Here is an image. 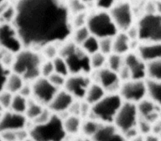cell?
Returning a JSON list of instances; mask_svg holds the SVG:
<instances>
[{"label": "cell", "mask_w": 161, "mask_h": 141, "mask_svg": "<svg viewBox=\"0 0 161 141\" xmlns=\"http://www.w3.org/2000/svg\"><path fill=\"white\" fill-rule=\"evenodd\" d=\"M91 139L92 141H128L113 124H102Z\"/></svg>", "instance_id": "obj_19"}, {"label": "cell", "mask_w": 161, "mask_h": 141, "mask_svg": "<svg viewBox=\"0 0 161 141\" xmlns=\"http://www.w3.org/2000/svg\"><path fill=\"white\" fill-rule=\"evenodd\" d=\"M128 1H144L147 0H128Z\"/></svg>", "instance_id": "obj_54"}, {"label": "cell", "mask_w": 161, "mask_h": 141, "mask_svg": "<svg viewBox=\"0 0 161 141\" xmlns=\"http://www.w3.org/2000/svg\"><path fill=\"white\" fill-rule=\"evenodd\" d=\"M66 78L67 77L54 72L48 78V79L58 89H62L64 86Z\"/></svg>", "instance_id": "obj_44"}, {"label": "cell", "mask_w": 161, "mask_h": 141, "mask_svg": "<svg viewBox=\"0 0 161 141\" xmlns=\"http://www.w3.org/2000/svg\"><path fill=\"white\" fill-rule=\"evenodd\" d=\"M29 121L25 115L6 110L0 118V133L8 131H18L28 128Z\"/></svg>", "instance_id": "obj_15"}, {"label": "cell", "mask_w": 161, "mask_h": 141, "mask_svg": "<svg viewBox=\"0 0 161 141\" xmlns=\"http://www.w3.org/2000/svg\"><path fill=\"white\" fill-rule=\"evenodd\" d=\"M160 137H161V135H160Z\"/></svg>", "instance_id": "obj_58"}, {"label": "cell", "mask_w": 161, "mask_h": 141, "mask_svg": "<svg viewBox=\"0 0 161 141\" xmlns=\"http://www.w3.org/2000/svg\"><path fill=\"white\" fill-rule=\"evenodd\" d=\"M0 47L14 55L24 48L13 23H0Z\"/></svg>", "instance_id": "obj_12"}, {"label": "cell", "mask_w": 161, "mask_h": 141, "mask_svg": "<svg viewBox=\"0 0 161 141\" xmlns=\"http://www.w3.org/2000/svg\"><path fill=\"white\" fill-rule=\"evenodd\" d=\"M13 22L24 48L40 51L71 36L72 16L65 0H16Z\"/></svg>", "instance_id": "obj_1"}, {"label": "cell", "mask_w": 161, "mask_h": 141, "mask_svg": "<svg viewBox=\"0 0 161 141\" xmlns=\"http://www.w3.org/2000/svg\"><path fill=\"white\" fill-rule=\"evenodd\" d=\"M23 141H35L34 140H33L31 137H28V138H26V139H25L24 140H23Z\"/></svg>", "instance_id": "obj_53"}, {"label": "cell", "mask_w": 161, "mask_h": 141, "mask_svg": "<svg viewBox=\"0 0 161 141\" xmlns=\"http://www.w3.org/2000/svg\"><path fill=\"white\" fill-rule=\"evenodd\" d=\"M46 107L42 105L32 98L28 100V107L25 113L30 123L33 122L42 113Z\"/></svg>", "instance_id": "obj_27"}, {"label": "cell", "mask_w": 161, "mask_h": 141, "mask_svg": "<svg viewBox=\"0 0 161 141\" xmlns=\"http://www.w3.org/2000/svg\"><path fill=\"white\" fill-rule=\"evenodd\" d=\"M90 59L92 71L101 69L106 66L107 56L100 51L90 56Z\"/></svg>", "instance_id": "obj_35"}, {"label": "cell", "mask_w": 161, "mask_h": 141, "mask_svg": "<svg viewBox=\"0 0 161 141\" xmlns=\"http://www.w3.org/2000/svg\"><path fill=\"white\" fill-rule=\"evenodd\" d=\"M92 82L90 75L76 74L69 75L65 80L64 89L69 92L76 100H84L87 91Z\"/></svg>", "instance_id": "obj_14"}, {"label": "cell", "mask_w": 161, "mask_h": 141, "mask_svg": "<svg viewBox=\"0 0 161 141\" xmlns=\"http://www.w3.org/2000/svg\"><path fill=\"white\" fill-rule=\"evenodd\" d=\"M118 93L123 102L137 104L147 97L145 80L131 79L123 81Z\"/></svg>", "instance_id": "obj_10"}, {"label": "cell", "mask_w": 161, "mask_h": 141, "mask_svg": "<svg viewBox=\"0 0 161 141\" xmlns=\"http://www.w3.org/2000/svg\"><path fill=\"white\" fill-rule=\"evenodd\" d=\"M63 118V123L65 130L69 137L79 135L80 133V128L83 119L78 115L68 113Z\"/></svg>", "instance_id": "obj_22"}, {"label": "cell", "mask_w": 161, "mask_h": 141, "mask_svg": "<svg viewBox=\"0 0 161 141\" xmlns=\"http://www.w3.org/2000/svg\"><path fill=\"white\" fill-rule=\"evenodd\" d=\"M90 35L91 33L87 26H82L73 29L71 34L72 40L76 44L80 46Z\"/></svg>", "instance_id": "obj_32"}, {"label": "cell", "mask_w": 161, "mask_h": 141, "mask_svg": "<svg viewBox=\"0 0 161 141\" xmlns=\"http://www.w3.org/2000/svg\"><path fill=\"white\" fill-rule=\"evenodd\" d=\"M52 61L55 73L65 77H67L70 75L68 65L64 58L58 55L55 59H53Z\"/></svg>", "instance_id": "obj_33"}, {"label": "cell", "mask_w": 161, "mask_h": 141, "mask_svg": "<svg viewBox=\"0 0 161 141\" xmlns=\"http://www.w3.org/2000/svg\"><path fill=\"white\" fill-rule=\"evenodd\" d=\"M123 103L118 93H106L101 100L91 106L89 117L102 124H113Z\"/></svg>", "instance_id": "obj_6"}, {"label": "cell", "mask_w": 161, "mask_h": 141, "mask_svg": "<svg viewBox=\"0 0 161 141\" xmlns=\"http://www.w3.org/2000/svg\"><path fill=\"white\" fill-rule=\"evenodd\" d=\"M28 100L29 98L22 96L19 93L14 94L13 97L9 110L25 115L28 107Z\"/></svg>", "instance_id": "obj_28"}, {"label": "cell", "mask_w": 161, "mask_h": 141, "mask_svg": "<svg viewBox=\"0 0 161 141\" xmlns=\"http://www.w3.org/2000/svg\"><path fill=\"white\" fill-rule=\"evenodd\" d=\"M90 76L92 81L98 83L107 93H118L122 82L117 72L104 66L93 70Z\"/></svg>", "instance_id": "obj_11"}, {"label": "cell", "mask_w": 161, "mask_h": 141, "mask_svg": "<svg viewBox=\"0 0 161 141\" xmlns=\"http://www.w3.org/2000/svg\"><path fill=\"white\" fill-rule=\"evenodd\" d=\"M0 141H4V140H3V138H2V137H1V135H0Z\"/></svg>", "instance_id": "obj_56"}, {"label": "cell", "mask_w": 161, "mask_h": 141, "mask_svg": "<svg viewBox=\"0 0 161 141\" xmlns=\"http://www.w3.org/2000/svg\"><path fill=\"white\" fill-rule=\"evenodd\" d=\"M113 38H104L99 39V51L108 56L113 53Z\"/></svg>", "instance_id": "obj_39"}, {"label": "cell", "mask_w": 161, "mask_h": 141, "mask_svg": "<svg viewBox=\"0 0 161 141\" xmlns=\"http://www.w3.org/2000/svg\"><path fill=\"white\" fill-rule=\"evenodd\" d=\"M147 97L161 107V81L147 78Z\"/></svg>", "instance_id": "obj_23"}, {"label": "cell", "mask_w": 161, "mask_h": 141, "mask_svg": "<svg viewBox=\"0 0 161 141\" xmlns=\"http://www.w3.org/2000/svg\"><path fill=\"white\" fill-rule=\"evenodd\" d=\"M131 40L125 32L119 31L113 38V53L125 56L130 52Z\"/></svg>", "instance_id": "obj_21"}, {"label": "cell", "mask_w": 161, "mask_h": 141, "mask_svg": "<svg viewBox=\"0 0 161 141\" xmlns=\"http://www.w3.org/2000/svg\"><path fill=\"white\" fill-rule=\"evenodd\" d=\"M59 55L65 60L70 75H90L92 71L90 56L72 40L61 43L59 46Z\"/></svg>", "instance_id": "obj_3"}, {"label": "cell", "mask_w": 161, "mask_h": 141, "mask_svg": "<svg viewBox=\"0 0 161 141\" xmlns=\"http://www.w3.org/2000/svg\"><path fill=\"white\" fill-rule=\"evenodd\" d=\"M124 56L112 53L107 56L106 66L111 70L118 73L124 66Z\"/></svg>", "instance_id": "obj_29"}, {"label": "cell", "mask_w": 161, "mask_h": 141, "mask_svg": "<svg viewBox=\"0 0 161 141\" xmlns=\"http://www.w3.org/2000/svg\"><path fill=\"white\" fill-rule=\"evenodd\" d=\"M18 93L27 98H31L32 96L31 83L29 82H25Z\"/></svg>", "instance_id": "obj_46"}, {"label": "cell", "mask_w": 161, "mask_h": 141, "mask_svg": "<svg viewBox=\"0 0 161 141\" xmlns=\"http://www.w3.org/2000/svg\"><path fill=\"white\" fill-rule=\"evenodd\" d=\"M152 123H151L148 121L139 118L136 127L140 134L145 136L152 133Z\"/></svg>", "instance_id": "obj_43"}, {"label": "cell", "mask_w": 161, "mask_h": 141, "mask_svg": "<svg viewBox=\"0 0 161 141\" xmlns=\"http://www.w3.org/2000/svg\"><path fill=\"white\" fill-rule=\"evenodd\" d=\"M25 81L18 74L11 71L5 85V90L13 95L18 93L25 84Z\"/></svg>", "instance_id": "obj_26"}, {"label": "cell", "mask_w": 161, "mask_h": 141, "mask_svg": "<svg viewBox=\"0 0 161 141\" xmlns=\"http://www.w3.org/2000/svg\"><path fill=\"white\" fill-rule=\"evenodd\" d=\"M136 53L147 63L161 58V43H140Z\"/></svg>", "instance_id": "obj_20"}, {"label": "cell", "mask_w": 161, "mask_h": 141, "mask_svg": "<svg viewBox=\"0 0 161 141\" xmlns=\"http://www.w3.org/2000/svg\"><path fill=\"white\" fill-rule=\"evenodd\" d=\"M128 141H145L144 139V136L142 135H138L137 136H136L135 137L128 140Z\"/></svg>", "instance_id": "obj_51"}, {"label": "cell", "mask_w": 161, "mask_h": 141, "mask_svg": "<svg viewBox=\"0 0 161 141\" xmlns=\"http://www.w3.org/2000/svg\"><path fill=\"white\" fill-rule=\"evenodd\" d=\"M139 120L136 104L123 102L113 122V125L122 133L136 127Z\"/></svg>", "instance_id": "obj_9"}, {"label": "cell", "mask_w": 161, "mask_h": 141, "mask_svg": "<svg viewBox=\"0 0 161 141\" xmlns=\"http://www.w3.org/2000/svg\"><path fill=\"white\" fill-rule=\"evenodd\" d=\"M108 11L119 31L126 32L134 24V11L128 0L119 1Z\"/></svg>", "instance_id": "obj_8"}, {"label": "cell", "mask_w": 161, "mask_h": 141, "mask_svg": "<svg viewBox=\"0 0 161 141\" xmlns=\"http://www.w3.org/2000/svg\"><path fill=\"white\" fill-rule=\"evenodd\" d=\"M125 33L131 40H138V29L136 24H133Z\"/></svg>", "instance_id": "obj_47"}, {"label": "cell", "mask_w": 161, "mask_h": 141, "mask_svg": "<svg viewBox=\"0 0 161 141\" xmlns=\"http://www.w3.org/2000/svg\"><path fill=\"white\" fill-rule=\"evenodd\" d=\"M101 125L102 123L91 117L83 119L80 128V134L86 137L92 138Z\"/></svg>", "instance_id": "obj_25"}, {"label": "cell", "mask_w": 161, "mask_h": 141, "mask_svg": "<svg viewBox=\"0 0 161 141\" xmlns=\"http://www.w3.org/2000/svg\"><path fill=\"white\" fill-rule=\"evenodd\" d=\"M66 3L71 16L86 11L87 6L80 0H67Z\"/></svg>", "instance_id": "obj_36"}, {"label": "cell", "mask_w": 161, "mask_h": 141, "mask_svg": "<svg viewBox=\"0 0 161 141\" xmlns=\"http://www.w3.org/2000/svg\"><path fill=\"white\" fill-rule=\"evenodd\" d=\"M159 141H161V137H160V140Z\"/></svg>", "instance_id": "obj_57"}, {"label": "cell", "mask_w": 161, "mask_h": 141, "mask_svg": "<svg viewBox=\"0 0 161 141\" xmlns=\"http://www.w3.org/2000/svg\"><path fill=\"white\" fill-rule=\"evenodd\" d=\"M87 16L88 14L86 11H84L72 16L71 23L73 29L86 26Z\"/></svg>", "instance_id": "obj_38"}, {"label": "cell", "mask_w": 161, "mask_h": 141, "mask_svg": "<svg viewBox=\"0 0 161 141\" xmlns=\"http://www.w3.org/2000/svg\"><path fill=\"white\" fill-rule=\"evenodd\" d=\"M91 34L98 39L113 38L119 32L108 11L97 9L88 13L86 25Z\"/></svg>", "instance_id": "obj_5"}, {"label": "cell", "mask_w": 161, "mask_h": 141, "mask_svg": "<svg viewBox=\"0 0 161 141\" xmlns=\"http://www.w3.org/2000/svg\"><path fill=\"white\" fill-rule=\"evenodd\" d=\"M106 93H107L103 87H101L98 83L92 81L87 91L84 100L92 106L101 100L106 95Z\"/></svg>", "instance_id": "obj_24"}, {"label": "cell", "mask_w": 161, "mask_h": 141, "mask_svg": "<svg viewBox=\"0 0 161 141\" xmlns=\"http://www.w3.org/2000/svg\"><path fill=\"white\" fill-rule=\"evenodd\" d=\"M16 8L14 4L9 7L0 14V23H13L16 17Z\"/></svg>", "instance_id": "obj_37"}, {"label": "cell", "mask_w": 161, "mask_h": 141, "mask_svg": "<svg viewBox=\"0 0 161 141\" xmlns=\"http://www.w3.org/2000/svg\"><path fill=\"white\" fill-rule=\"evenodd\" d=\"M28 131L29 137L35 141H66L69 138L65 130L62 117L55 113L43 123H30Z\"/></svg>", "instance_id": "obj_4"}, {"label": "cell", "mask_w": 161, "mask_h": 141, "mask_svg": "<svg viewBox=\"0 0 161 141\" xmlns=\"http://www.w3.org/2000/svg\"><path fill=\"white\" fill-rule=\"evenodd\" d=\"M40 52L47 60H53L59 55V46L55 43L48 44L40 50Z\"/></svg>", "instance_id": "obj_34"}, {"label": "cell", "mask_w": 161, "mask_h": 141, "mask_svg": "<svg viewBox=\"0 0 161 141\" xmlns=\"http://www.w3.org/2000/svg\"><path fill=\"white\" fill-rule=\"evenodd\" d=\"M75 100L69 92L62 88L57 91L47 107L53 113L62 117L64 114L69 113L70 108Z\"/></svg>", "instance_id": "obj_17"}, {"label": "cell", "mask_w": 161, "mask_h": 141, "mask_svg": "<svg viewBox=\"0 0 161 141\" xmlns=\"http://www.w3.org/2000/svg\"><path fill=\"white\" fill-rule=\"evenodd\" d=\"M55 72L52 60H47L43 62L40 69V76L48 78Z\"/></svg>", "instance_id": "obj_41"}, {"label": "cell", "mask_w": 161, "mask_h": 141, "mask_svg": "<svg viewBox=\"0 0 161 141\" xmlns=\"http://www.w3.org/2000/svg\"><path fill=\"white\" fill-rule=\"evenodd\" d=\"M147 78L161 81V58L147 63Z\"/></svg>", "instance_id": "obj_30"}, {"label": "cell", "mask_w": 161, "mask_h": 141, "mask_svg": "<svg viewBox=\"0 0 161 141\" xmlns=\"http://www.w3.org/2000/svg\"><path fill=\"white\" fill-rule=\"evenodd\" d=\"M45 61L41 52L23 48L14 56L11 71L20 75L25 82L31 83L40 76V69Z\"/></svg>", "instance_id": "obj_2"}, {"label": "cell", "mask_w": 161, "mask_h": 141, "mask_svg": "<svg viewBox=\"0 0 161 141\" xmlns=\"http://www.w3.org/2000/svg\"><path fill=\"white\" fill-rule=\"evenodd\" d=\"M120 1L121 0H96L95 6L97 9L108 11Z\"/></svg>", "instance_id": "obj_45"}, {"label": "cell", "mask_w": 161, "mask_h": 141, "mask_svg": "<svg viewBox=\"0 0 161 141\" xmlns=\"http://www.w3.org/2000/svg\"><path fill=\"white\" fill-rule=\"evenodd\" d=\"M32 96L31 98L47 107L57 91L60 90L55 87L47 78L40 76L31 83Z\"/></svg>", "instance_id": "obj_13"}, {"label": "cell", "mask_w": 161, "mask_h": 141, "mask_svg": "<svg viewBox=\"0 0 161 141\" xmlns=\"http://www.w3.org/2000/svg\"><path fill=\"white\" fill-rule=\"evenodd\" d=\"M155 11L156 13L161 15V0L155 1Z\"/></svg>", "instance_id": "obj_50"}, {"label": "cell", "mask_w": 161, "mask_h": 141, "mask_svg": "<svg viewBox=\"0 0 161 141\" xmlns=\"http://www.w3.org/2000/svg\"><path fill=\"white\" fill-rule=\"evenodd\" d=\"M152 133L160 137L161 135V118L153 122L152 125Z\"/></svg>", "instance_id": "obj_48"}, {"label": "cell", "mask_w": 161, "mask_h": 141, "mask_svg": "<svg viewBox=\"0 0 161 141\" xmlns=\"http://www.w3.org/2000/svg\"><path fill=\"white\" fill-rule=\"evenodd\" d=\"M138 40L141 43H161V15L144 13L136 23Z\"/></svg>", "instance_id": "obj_7"}, {"label": "cell", "mask_w": 161, "mask_h": 141, "mask_svg": "<svg viewBox=\"0 0 161 141\" xmlns=\"http://www.w3.org/2000/svg\"><path fill=\"white\" fill-rule=\"evenodd\" d=\"M89 56L99 51V39L91 34L80 46Z\"/></svg>", "instance_id": "obj_31"}, {"label": "cell", "mask_w": 161, "mask_h": 141, "mask_svg": "<svg viewBox=\"0 0 161 141\" xmlns=\"http://www.w3.org/2000/svg\"><path fill=\"white\" fill-rule=\"evenodd\" d=\"M13 95H14L13 93L6 90L0 93V105L5 110L10 109Z\"/></svg>", "instance_id": "obj_40"}, {"label": "cell", "mask_w": 161, "mask_h": 141, "mask_svg": "<svg viewBox=\"0 0 161 141\" xmlns=\"http://www.w3.org/2000/svg\"><path fill=\"white\" fill-rule=\"evenodd\" d=\"M139 118L151 123L161 118V107L146 97L136 104Z\"/></svg>", "instance_id": "obj_18"}, {"label": "cell", "mask_w": 161, "mask_h": 141, "mask_svg": "<svg viewBox=\"0 0 161 141\" xmlns=\"http://www.w3.org/2000/svg\"><path fill=\"white\" fill-rule=\"evenodd\" d=\"M11 72V70L0 62V93L5 90L7 79Z\"/></svg>", "instance_id": "obj_42"}, {"label": "cell", "mask_w": 161, "mask_h": 141, "mask_svg": "<svg viewBox=\"0 0 161 141\" xmlns=\"http://www.w3.org/2000/svg\"><path fill=\"white\" fill-rule=\"evenodd\" d=\"M124 63L130 73L131 79L140 80L147 79V63L139 56L136 52L130 51L125 55Z\"/></svg>", "instance_id": "obj_16"}, {"label": "cell", "mask_w": 161, "mask_h": 141, "mask_svg": "<svg viewBox=\"0 0 161 141\" xmlns=\"http://www.w3.org/2000/svg\"><path fill=\"white\" fill-rule=\"evenodd\" d=\"M6 0H0V5L1 4H3L4 2H5Z\"/></svg>", "instance_id": "obj_55"}, {"label": "cell", "mask_w": 161, "mask_h": 141, "mask_svg": "<svg viewBox=\"0 0 161 141\" xmlns=\"http://www.w3.org/2000/svg\"><path fill=\"white\" fill-rule=\"evenodd\" d=\"M66 141H92V140L80 135L75 137H71V138H69Z\"/></svg>", "instance_id": "obj_49"}, {"label": "cell", "mask_w": 161, "mask_h": 141, "mask_svg": "<svg viewBox=\"0 0 161 141\" xmlns=\"http://www.w3.org/2000/svg\"><path fill=\"white\" fill-rule=\"evenodd\" d=\"M80 1L87 6L92 4H95V2H96V0H80Z\"/></svg>", "instance_id": "obj_52"}]
</instances>
